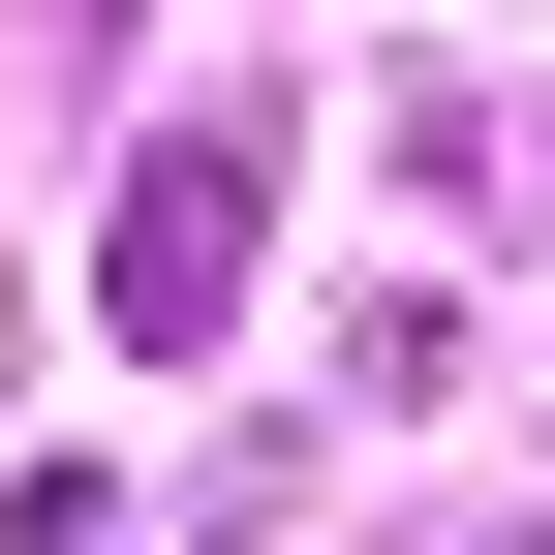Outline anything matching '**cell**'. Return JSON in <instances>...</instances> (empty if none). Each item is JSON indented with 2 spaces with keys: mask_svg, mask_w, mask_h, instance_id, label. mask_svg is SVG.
<instances>
[{
  "mask_svg": "<svg viewBox=\"0 0 555 555\" xmlns=\"http://www.w3.org/2000/svg\"><path fill=\"white\" fill-rule=\"evenodd\" d=\"M217 278H247V124H185V155L124 185V247H93V309H124V339H217Z\"/></svg>",
  "mask_w": 555,
  "mask_h": 555,
  "instance_id": "6da1fadb",
  "label": "cell"
}]
</instances>
